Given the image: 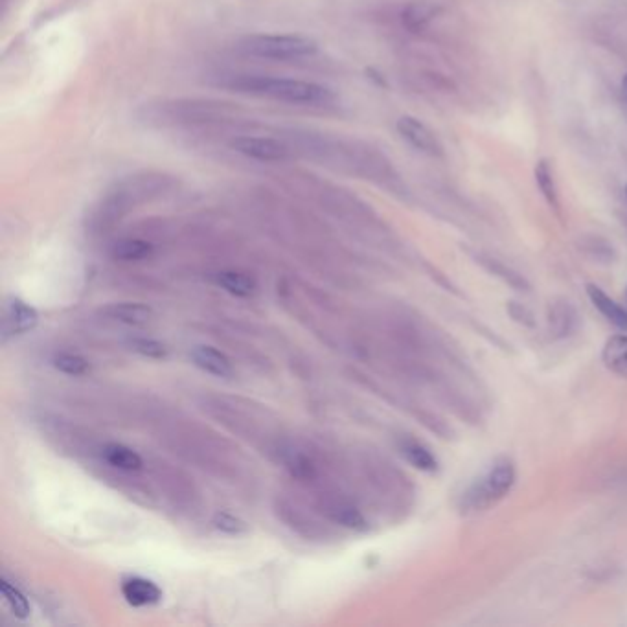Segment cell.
Masks as SVG:
<instances>
[{
  "instance_id": "obj_1",
  "label": "cell",
  "mask_w": 627,
  "mask_h": 627,
  "mask_svg": "<svg viewBox=\"0 0 627 627\" xmlns=\"http://www.w3.org/2000/svg\"><path fill=\"white\" fill-rule=\"evenodd\" d=\"M219 87L300 107L322 109L337 103V94L330 87L295 78H278L265 74H228L219 80Z\"/></svg>"
},
{
  "instance_id": "obj_2",
  "label": "cell",
  "mask_w": 627,
  "mask_h": 627,
  "mask_svg": "<svg viewBox=\"0 0 627 627\" xmlns=\"http://www.w3.org/2000/svg\"><path fill=\"white\" fill-rule=\"evenodd\" d=\"M236 48L243 56L267 61H298L315 56L319 45L306 35L254 34L243 37Z\"/></svg>"
},
{
  "instance_id": "obj_3",
  "label": "cell",
  "mask_w": 627,
  "mask_h": 627,
  "mask_svg": "<svg viewBox=\"0 0 627 627\" xmlns=\"http://www.w3.org/2000/svg\"><path fill=\"white\" fill-rule=\"evenodd\" d=\"M515 482V468L512 460L502 458L497 460L490 471L464 495V506L468 510H486L491 504L501 501L506 493L512 490Z\"/></svg>"
},
{
  "instance_id": "obj_4",
  "label": "cell",
  "mask_w": 627,
  "mask_h": 627,
  "mask_svg": "<svg viewBox=\"0 0 627 627\" xmlns=\"http://www.w3.org/2000/svg\"><path fill=\"white\" fill-rule=\"evenodd\" d=\"M230 148L243 155L245 159L269 162V164L285 162L291 157V148L278 138L240 135L230 140Z\"/></svg>"
},
{
  "instance_id": "obj_5",
  "label": "cell",
  "mask_w": 627,
  "mask_h": 627,
  "mask_svg": "<svg viewBox=\"0 0 627 627\" xmlns=\"http://www.w3.org/2000/svg\"><path fill=\"white\" fill-rule=\"evenodd\" d=\"M396 129H398L401 138L416 151H420L423 155H429L433 159L444 157V146H442L440 138L436 137L433 129L425 126L422 120L405 114L399 118Z\"/></svg>"
},
{
  "instance_id": "obj_6",
  "label": "cell",
  "mask_w": 627,
  "mask_h": 627,
  "mask_svg": "<svg viewBox=\"0 0 627 627\" xmlns=\"http://www.w3.org/2000/svg\"><path fill=\"white\" fill-rule=\"evenodd\" d=\"M39 322V313L21 298L10 297L2 309V339L24 335L34 330Z\"/></svg>"
},
{
  "instance_id": "obj_7",
  "label": "cell",
  "mask_w": 627,
  "mask_h": 627,
  "mask_svg": "<svg viewBox=\"0 0 627 627\" xmlns=\"http://www.w3.org/2000/svg\"><path fill=\"white\" fill-rule=\"evenodd\" d=\"M440 12L442 6L436 0H411L401 10V24L412 34H420Z\"/></svg>"
},
{
  "instance_id": "obj_8",
  "label": "cell",
  "mask_w": 627,
  "mask_h": 627,
  "mask_svg": "<svg viewBox=\"0 0 627 627\" xmlns=\"http://www.w3.org/2000/svg\"><path fill=\"white\" fill-rule=\"evenodd\" d=\"M100 315L103 319L127 324V326H140V324H146L153 319L155 313L146 304L118 302V304H107L105 308L100 309Z\"/></svg>"
},
{
  "instance_id": "obj_9",
  "label": "cell",
  "mask_w": 627,
  "mask_h": 627,
  "mask_svg": "<svg viewBox=\"0 0 627 627\" xmlns=\"http://www.w3.org/2000/svg\"><path fill=\"white\" fill-rule=\"evenodd\" d=\"M122 594L126 602L133 607H146V605L159 604L162 591L157 583L149 582L146 578H127L122 583Z\"/></svg>"
},
{
  "instance_id": "obj_10",
  "label": "cell",
  "mask_w": 627,
  "mask_h": 627,
  "mask_svg": "<svg viewBox=\"0 0 627 627\" xmlns=\"http://www.w3.org/2000/svg\"><path fill=\"white\" fill-rule=\"evenodd\" d=\"M192 361L195 366H199L201 370H205L206 374H212L216 377L232 376V363L227 355L216 350L214 346H197L192 352Z\"/></svg>"
},
{
  "instance_id": "obj_11",
  "label": "cell",
  "mask_w": 627,
  "mask_h": 627,
  "mask_svg": "<svg viewBox=\"0 0 627 627\" xmlns=\"http://www.w3.org/2000/svg\"><path fill=\"white\" fill-rule=\"evenodd\" d=\"M587 295L591 298L594 308L598 309L605 319L615 324L620 330H627V311L620 308L615 300L607 297L598 285H587Z\"/></svg>"
},
{
  "instance_id": "obj_12",
  "label": "cell",
  "mask_w": 627,
  "mask_h": 627,
  "mask_svg": "<svg viewBox=\"0 0 627 627\" xmlns=\"http://www.w3.org/2000/svg\"><path fill=\"white\" fill-rule=\"evenodd\" d=\"M103 458L107 464L122 471H138L144 466L142 456L131 447L122 444H107L103 447Z\"/></svg>"
},
{
  "instance_id": "obj_13",
  "label": "cell",
  "mask_w": 627,
  "mask_h": 627,
  "mask_svg": "<svg viewBox=\"0 0 627 627\" xmlns=\"http://www.w3.org/2000/svg\"><path fill=\"white\" fill-rule=\"evenodd\" d=\"M153 254V245L146 240L138 238H126L116 241L111 249V256L120 262H142L148 260Z\"/></svg>"
},
{
  "instance_id": "obj_14",
  "label": "cell",
  "mask_w": 627,
  "mask_h": 627,
  "mask_svg": "<svg viewBox=\"0 0 627 627\" xmlns=\"http://www.w3.org/2000/svg\"><path fill=\"white\" fill-rule=\"evenodd\" d=\"M604 363L611 372L627 377V335H616L604 348Z\"/></svg>"
},
{
  "instance_id": "obj_15",
  "label": "cell",
  "mask_w": 627,
  "mask_h": 627,
  "mask_svg": "<svg viewBox=\"0 0 627 627\" xmlns=\"http://www.w3.org/2000/svg\"><path fill=\"white\" fill-rule=\"evenodd\" d=\"M216 284L223 287L234 297H251L256 289V284L251 276L238 273V271H223L216 274Z\"/></svg>"
},
{
  "instance_id": "obj_16",
  "label": "cell",
  "mask_w": 627,
  "mask_h": 627,
  "mask_svg": "<svg viewBox=\"0 0 627 627\" xmlns=\"http://www.w3.org/2000/svg\"><path fill=\"white\" fill-rule=\"evenodd\" d=\"M536 183L539 192L547 199L548 205L558 210V186H556V179H554V170H552V166H550V162L547 159H541L537 162Z\"/></svg>"
},
{
  "instance_id": "obj_17",
  "label": "cell",
  "mask_w": 627,
  "mask_h": 627,
  "mask_svg": "<svg viewBox=\"0 0 627 627\" xmlns=\"http://www.w3.org/2000/svg\"><path fill=\"white\" fill-rule=\"evenodd\" d=\"M401 453L411 462L414 468L422 469V471H434V469L438 468L436 456L420 442L405 440L401 444Z\"/></svg>"
},
{
  "instance_id": "obj_18",
  "label": "cell",
  "mask_w": 627,
  "mask_h": 627,
  "mask_svg": "<svg viewBox=\"0 0 627 627\" xmlns=\"http://www.w3.org/2000/svg\"><path fill=\"white\" fill-rule=\"evenodd\" d=\"M0 593L4 596V600H6V604L10 607L13 615L21 618V620H26L30 616L32 605L17 585H13L8 580H0Z\"/></svg>"
},
{
  "instance_id": "obj_19",
  "label": "cell",
  "mask_w": 627,
  "mask_h": 627,
  "mask_svg": "<svg viewBox=\"0 0 627 627\" xmlns=\"http://www.w3.org/2000/svg\"><path fill=\"white\" fill-rule=\"evenodd\" d=\"M54 366L59 372L67 374V376H85L91 365L87 359H83L81 355L59 354L54 357Z\"/></svg>"
},
{
  "instance_id": "obj_20",
  "label": "cell",
  "mask_w": 627,
  "mask_h": 627,
  "mask_svg": "<svg viewBox=\"0 0 627 627\" xmlns=\"http://www.w3.org/2000/svg\"><path fill=\"white\" fill-rule=\"evenodd\" d=\"M331 519L339 525L346 526V528H354V530H365L366 521L365 517L361 513L357 512L355 508L350 506H339L331 512Z\"/></svg>"
},
{
  "instance_id": "obj_21",
  "label": "cell",
  "mask_w": 627,
  "mask_h": 627,
  "mask_svg": "<svg viewBox=\"0 0 627 627\" xmlns=\"http://www.w3.org/2000/svg\"><path fill=\"white\" fill-rule=\"evenodd\" d=\"M129 350H133L135 354L149 357V359H164L168 355L166 346L162 342L153 341V339H133L129 342Z\"/></svg>"
},
{
  "instance_id": "obj_22",
  "label": "cell",
  "mask_w": 627,
  "mask_h": 627,
  "mask_svg": "<svg viewBox=\"0 0 627 627\" xmlns=\"http://www.w3.org/2000/svg\"><path fill=\"white\" fill-rule=\"evenodd\" d=\"M214 526H216L217 530L228 534V536H240V534H245L249 530L247 523L241 521L240 517H236L232 513H216Z\"/></svg>"
},
{
  "instance_id": "obj_23",
  "label": "cell",
  "mask_w": 627,
  "mask_h": 627,
  "mask_svg": "<svg viewBox=\"0 0 627 627\" xmlns=\"http://www.w3.org/2000/svg\"><path fill=\"white\" fill-rule=\"evenodd\" d=\"M622 91H624V94H626L627 98V74L626 76H624V80H622Z\"/></svg>"
},
{
  "instance_id": "obj_24",
  "label": "cell",
  "mask_w": 627,
  "mask_h": 627,
  "mask_svg": "<svg viewBox=\"0 0 627 627\" xmlns=\"http://www.w3.org/2000/svg\"><path fill=\"white\" fill-rule=\"evenodd\" d=\"M626 194H627V186H626Z\"/></svg>"
}]
</instances>
